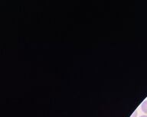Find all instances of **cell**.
I'll list each match as a JSON object with an SVG mask.
<instances>
[{"mask_svg": "<svg viewBox=\"0 0 147 117\" xmlns=\"http://www.w3.org/2000/svg\"><path fill=\"white\" fill-rule=\"evenodd\" d=\"M141 109H142V112H144L145 113H146L147 114V100L144 101V102L141 104Z\"/></svg>", "mask_w": 147, "mask_h": 117, "instance_id": "6da1fadb", "label": "cell"}, {"mask_svg": "<svg viewBox=\"0 0 147 117\" xmlns=\"http://www.w3.org/2000/svg\"><path fill=\"white\" fill-rule=\"evenodd\" d=\"M136 116H137V112H136V111H135V112H134V113H133V114L131 116V117H136Z\"/></svg>", "mask_w": 147, "mask_h": 117, "instance_id": "7a4b0ae2", "label": "cell"}, {"mask_svg": "<svg viewBox=\"0 0 147 117\" xmlns=\"http://www.w3.org/2000/svg\"><path fill=\"white\" fill-rule=\"evenodd\" d=\"M140 117H147V116H141Z\"/></svg>", "mask_w": 147, "mask_h": 117, "instance_id": "3957f363", "label": "cell"}]
</instances>
